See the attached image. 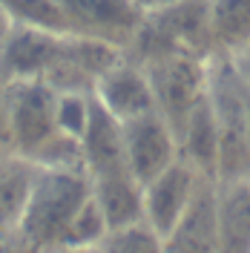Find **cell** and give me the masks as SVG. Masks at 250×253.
I'll return each instance as SVG.
<instances>
[{"mask_svg":"<svg viewBox=\"0 0 250 253\" xmlns=\"http://www.w3.org/2000/svg\"><path fill=\"white\" fill-rule=\"evenodd\" d=\"M92 184L86 170H46L38 167L29 199L20 216V236L32 242L41 253L61 248L63 233L72 224L75 213L89 202Z\"/></svg>","mask_w":250,"mask_h":253,"instance_id":"6da1fadb","label":"cell"},{"mask_svg":"<svg viewBox=\"0 0 250 253\" xmlns=\"http://www.w3.org/2000/svg\"><path fill=\"white\" fill-rule=\"evenodd\" d=\"M141 66H144L150 86H153L156 110L170 121V126L178 135V129L187 124L193 110L207 98L210 58L175 49V52H164L158 58H150Z\"/></svg>","mask_w":250,"mask_h":253,"instance_id":"7a4b0ae2","label":"cell"},{"mask_svg":"<svg viewBox=\"0 0 250 253\" xmlns=\"http://www.w3.org/2000/svg\"><path fill=\"white\" fill-rule=\"evenodd\" d=\"M3 95L12 124L15 156L32 158L58 132L55 124L58 89H52L46 81H3Z\"/></svg>","mask_w":250,"mask_h":253,"instance_id":"3957f363","label":"cell"},{"mask_svg":"<svg viewBox=\"0 0 250 253\" xmlns=\"http://www.w3.org/2000/svg\"><path fill=\"white\" fill-rule=\"evenodd\" d=\"M66 20V32L83 35L112 43L118 49H129L144 15L132 0H55Z\"/></svg>","mask_w":250,"mask_h":253,"instance_id":"277c9868","label":"cell"},{"mask_svg":"<svg viewBox=\"0 0 250 253\" xmlns=\"http://www.w3.org/2000/svg\"><path fill=\"white\" fill-rule=\"evenodd\" d=\"M121 132H124L126 167L132 170V175L141 184H147L150 178L164 173L172 161L181 158L178 135L158 110L132 118V121H124Z\"/></svg>","mask_w":250,"mask_h":253,"instance_id":"5b68a950","label":"cell"},{"mask_svg":"<svg viewBox=\"0 0 250 253\" xmlns=\"http://www.w3.org/2000/svg\"><path fill=\"white\" fill-rule=\"evenodd\" d=\"M66 32L12 23L0 41V81H43L61 55Z\"/></svg>","mask_w":250,"mask_h":253,"instance_id":"8992f818","label":"cell"},{"mask_svg":"<svg viewBox=\"0 0 250 253\" xmlns=\"http://www.w3.org/2000/svg\"><path fill=\"white\" fill-rule=\"evenodd\" d=\"M204 178L207 175H202L190 161H172L164 173L144 184V221L161 236H167L193 205Z\"/></svg>","mask_w":250,"mask_h":253,"instance_id":"52a82bcc","label":"cell"},{"mask_svg":"<svg viewBox=\"0 0 250 253\" xmlns=\"http://www.w3.org/2000/svg\"><path fill=\"white\" fill-rule=\"evenodd\" d=\"M95 101L110 112L112 118H118L121 124L141 118L147 112H156V98H153V86L138 61H132L124 55L121 61H115L98 78L95 84Z\"/></svg>","mask_w":250,"mask_h":253,"instance_id":"ba28073f","label":"cell"},{"mask_svg":"<svg viewBox=\"0 0 250 253\" xmlns=\"http://www.w3.org/2000/svg\"><path fill=\"white\" fill-rule=\"evenodd\" d=\"M216 178H204L193 205L164 236V253H219V205Z\"/></svg>","mask_w":250,"mask_h":253,"instance_id":"9c48e42d","label":"cell"},{"mask_svg":"<svg viewBox=\"0 0 250 253\" xmlns=\"http://www.w3.org/2000/svg\"><path fill=\"white\" fill-rule=\"evenodd\" d=\"M144 17L175 49H184V52L202 55V58L219 55L216 41H213V29H210V6H207V0H178L167 9Z\"/></svg>","mask_w":250,"mask_h":253,"instance_id":"30bf717a","label":"cell"},{"mask_svg":"<svg viewBox=\"0 0 250 253\" xmlns=\"http://www.w3.org/2000/svg\"><path fill=\"white\" fill-rule=\"evenodd\" d=\"M219 205V253H250V175L221 178L216 187Z\"/></svg>","mask_w":250,"mask_h":253,"instance_id":"8fae6325","label":"cell"},{"mask_svg":"<svg viewBox=\"0 0 250 253\" xmlns=\"http://www.w3.org/2000/svg\"><path fill=\"white\" fill-rule=\"evenodd\" d=\"M81 147H83V170L89 178L126 167L121 121L112 118L98 101L92 104V118H89V126L81 138Z\"/></svg>","mask_w":250,"mask_h":253,"instance_id":"7c38bea8","label":"cell"},{"mask_svg":"<svg viewBox=\"0 0 250 253\" xmlns=\"http://www.w3.org/2000/svg\"><path fill=\"white\" fill-rule=\"evenodd\" d=\"M89 184H92V196L101 205L110 227H124V224L144 219V184L132 175L129 167L92 175Z\"/></svg>","mask_w":250,"mask_h":253,"instance_id":"4fadbf2b","label":"cell"},{"mask_svg":"<svg viewBox=\"0 0 250 253\" xmlns=\"http://www.w3.org/2000/svg\"><path fill=\"white\" fill-rule=\"evenodd\" d=\"M178 150L181 158L190 161L202 175L219 181V124L207 98L193 110L187 124L178 129Z\"/></svg>","mask_w":250,"mask_h":253,"instance_id":"5bb4252c","label":"cell"},{"mask_svg":"<svg viewBox=\"0 0 250 253\" xmlns=\"http://www.w3.org/2000/svg\"><path fill=\"white\" fill-rule=\"evenodd\" d=\"M219 55H233L250 41V0H207Z\"/></svg>","mask_w":250,"mask_h":253,"instance_id":"9a60e30c","label":"cell"},{"mask_svg":"<svg viewBox=\"0 0 250 253\" xmlns=\"http://www.w3.org/2000/svg\"><path fill=\"white\" fill-rule=\"evenodd\" d=\"M35 164L29 158L15 156L0 175V230H17L23 207L35 181Z\"/></svg>","mask_w":250,"mask_h":253,"instance_id":"2e32d148","label":"cell"},{"mask_svg":"<svg viewBox=\"0 0 250 253\" xmlns=\"http://www.w3.org/2000/svg\"><path fill=\"white\" fill-rule=\"evenodd\" d=\"M98 248L101 253H164V236L141 219L124 227H112Z\"/></svg>","mask_w":250,"mask_h":253,"instance_id":"e0dca14e","label":"cell"},{"mask_svg":"<svg viewBox=\"0 0 250 253\" xmlns=\"http://www.w3.org/2000/svg\"><path fill=\"white\" fill-rule=\"evenodd\" d=\"M112 227L107 221V216H104L101 205L95 202V196H89V202L75 213L72 224L66 227L61 248H98Z\"/></svg>","mask_w":250,"mask_h":253,"instance_id":"ac0fdd59","label":"cell"},{"mask_svg":"<svg viewBox=\"0 0 250 253\" xmlns=\"http://www.w3.org/2000/svg\"><path fill=\"white\" fill-rule=\"evenodd\" d=\"M0 6L6 9L12 23L38 26V29L49 32H66V20L55 0H0Z\"/></svg>","mask_w":250,"mask_h":253,"instance_id":"d6986e66","label":"cell"},{"mask_svg":"<svg viewBox=\"0 0 250 253\" xmlns=\"http://www.w3.org/2000/svg\"><path fill=\"white\" fill-rule=\"evenodd\" d=\"M92 104L95 95L92 92H58L55 98V124L58 132L72 135V138H83L89 118H92Z\"/></svg>","mask_w":250,"mask_h":253,"instance_id":"ffe728a7","label":"cell"},{"mask_svg":"<svg viewBox=\"0 0 250 253\" xmlns=\"http://www.w3.org/2000/svg\"><path fill=\"white\" fill-rule=\"evenodd\" d=\"M0 156H15V141H12V124H9L3 84H0Z\"/></svg>","mask_w":250,"mask_h":253,"instance_id":"44dd1931","label":"cell"},{"mask_svg":"<svg viewBox=\"0 0 250 253\" xmlns=\"http://www.w3.org/2000/svg\"><path fill=\"white\" fill-rule=\"evenodd\" d=\"M0 253H41V251L20 236V230H0Z\"/></svg>","mask_w":250,"mask_h":253,"instance_id":"7402d4cb","label":"cell"},{"mask_svg":"<svg viewBox=\"0 0 250 253\" xmlns=\"http://www.w3.org/2000/svg\"><path fill=\"white\" fill-rule=\"evenodd\" d=\"M230 61H233V69L239 72V78L245 81V86L250 89V41L242 49H236L230 55Z\"/></svg>","mask_w":250,"mask_h":253,"instance_id":"603a6c76","label":"cell"},{"mask_svg":"<svg viewBox=\"0 0 250 253\" xmlns=\"http://www.w3.org/2000/svg\"><path fill=\"white\" fill-rule=\"evenodd\" d=\"M135 6H138L141 15H153V12H161V9H167L172 3H178V0H132Z\"/></svg>","mask_w":250,"mask_h":253,"instance_id":"cb8c5ba5","label":"cell"},{"mask_svg":"<svg viewBox=\"0 0 250 253\" xmlns=\"http://www.w3.org/2000/svg\"><path fill=\"white\" fill-rule=\"evenodd\" d=\"M52 253H101V248H58Z\"/></svg>","mask_w":250,"mask_h":253,"instance_id":"d4e9b609","label":"cell"},{"mask_svg":"<svg viewBox=\"0 0 250 253\" xmlns=\"http://www.w3.org/2000/svg\"><path fill=\"white\" fill-rule=\"evenodd\" d=\"M9 26H12V20H9V15H6V9L0 6V41H3V35L9 32Z\"/></svg>","mask_w":250,"mask_h":253,"instance_id":"484cf974","label":"cell"},{"mask_svg":"<svg viewBox=\"0 0 250 253\" xmlns=\"http://www.w3.org/2000/svg\"><path fill=\"white\" fill-rule=\"evenodd\" d=\"M15 156H0V175H3V170L9 167V161H12Z\"/></svg>","mask_w":250,"mask_h":253,"instance_id":"4316f807","label":"cell"},{"mask_svg":"<svg viewBox=\"0 0 250 253\" xmlns=\"http://www.w3.org/2000/svg\"><path fill=\"white\" fill-rule=\"evenodd\" d=\"M248 147H250V101H248Z\"/></svg>","mask_w":250,"mask_h":253,"instance_id":"83f0119b","label":"cell"},{"mask_svg":"<svg viewBox=\"0 0 250 253\" xmlns=\"http://www.w3.org/2000/svg\"><path fill=\"white\" fill-rule=\"evenodd\" d=\"M0 84H3V81H0Z\"/></svg>","mask_w":250,"mask_h":253,"instance_id":"f1b7e54d","label":"cell"}]
</instances>
